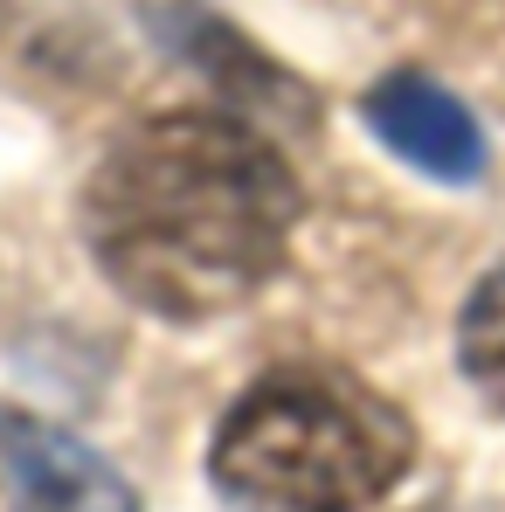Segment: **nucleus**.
<instances>
[{"label":"nucleus","mask_w":505,"mask_h":512,"mask_svg":"<svg viewBox=\"0 0 505 512\" xmlns=\"http://www.w3.org/2000/svg\"><path fill=\"white\" fill-rule=\"evenodd\" d=\"M0 471L21 512H139L132 485L90 443L21 409H0Z\"/></svg>","instance_id":"7ed1b4c3"},{"label":"nucleus","mask_w":505,"mask_h":512,"mask_svg":"<svg viewBox=\"0 0 505 512\" xmlns=\"http://www.w3.org/2000/svg\"><path fill=\"white\" fill-rule=\"evenodd\" d=\"M457 360H464L471 388L505 416V263L471 291V305L457 319Z\"/></svg>","instance_id":"39448f33"},{"label":"nucleus","mask_w":505,"mask_h":512,"mask_svg":"<svg viewBox=\"0 0 505 512\" xmlns=\"http://www.w3.org/2000/svg\"><path fill=\"white\" fill-rule=\"evenodd\" d=\"M298 180L277 146L229 111H167L132 125L84 187L97 270L180 326L250 305L284 270Z\"/></svg>","instance_id":"f257e3e1"},{"label":"nucleus","mask_w":505,"mask_h":512,"mask_svg":"<svg viewBox=\"0 0 505 512\" xmlns=\"http://www.w3.org/2000/svg\"><path fill=\"white\" fill-rule=\"evenodd\" d=\"M367 125H374V139L395 160H409L429 180H457L464 187V180L485 173V132H478V118L443 84L416 77V70H395V77H381V84L367 90Z\"/></svg>","instance_id":"20e7f679"},{"label":"nucleus","mask_w":505,"mask_h":512,"mask_svg":"<svg viewBox=\"0 0 505 512\" xmlns=\"http://www.w3.org/2000/svg\"><path fill=\"white\" fill-rule=\"evenodd\" d=\"M416 457L409 416L339 367H277L222 416L208 471L229 512H367Z\"/></svg>","instance_id":"f03ea898"}]
</instances>
